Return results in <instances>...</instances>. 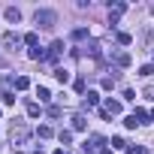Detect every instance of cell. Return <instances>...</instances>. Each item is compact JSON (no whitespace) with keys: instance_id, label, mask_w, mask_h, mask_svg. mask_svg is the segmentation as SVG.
I'll use <instances>...</instances> for the list:
<instances>
[{"instance_id":"obj_1","label":"cell","mask_w":154,"mask_h":154,"mask_svg":"<svg viewBox=\"0 0 154 154\" xmlns=\"http://www.w3.org/2000/svg\"><path fill=\"white\" fill-rule=\"evenodd\" d=\"M36 24H39V27H51V24H54V12H48V9L36 12Z\"/></svg>"},{"instance_id":"obj_2","label":"cell","mask_w":154,"mask_h":154,"mask_svg":"<svg viewBox=\"0 0 154 154\" xmlns=\"http://www.w3.org/2000/svg\"><path fill=\"white\" fill-rule=\"evenodd\" d=\"M103 112H106V115H121V103L109 97V100H106V106H103Z\"/></svg>"},{"instance_id":"obj_3","label":"cell","mask_w":154,"mask_h":154,"mask_svg":"<svg viewBox=\"0 0 154 154\" xmlns=\"http://www.w3.org/2000/svg\"><path fill=\"white\" fill-rule=\"evenodd\" d=\"M6 18H9L12 24H18V21H21V12H18L15 6H9V9H6Z\"/></svg>"},{"instance_id":"obj_4","label":"cell","mask_w":154,"mask_h":154,"mask_svg":"<svg viewBox=\"0 0 154 154\" xmlns=\"http://www.w3.org/2000/svg\"><path fill=\"white\" fill-rule=\"evenodd\" d=\"M54 79H57L60 85H66V82H69V72H66V69H54Z\"/></svg>"},{"instance_id":"obj_5","label":"cell","mask_w":154,"mask_h":154,"mask_svg":"<svg viewBox=\"0 0 154 154\" xmlns=\"http://www.w3.org/2000/svg\"><path fill=\"white\" fill-rule=\"evenodd\" d=\"M27 85H30V79H27V75H18V79H15V88H18V91H24Z\"/></svg>"},{"instance_id":"obj_6","label":"cell","mask_w":154,"mask_h":154,"mask_svg":"<svg viewBox=\"0 0 154 154\" xmlns=\"http://www.w3.org/2000/svg\"><path fill=\"white\" fill-rule=\"evenodd\" d=\"M24 42H27L30 48H36V45H39V36H36V33H27V36H24Z\"/></svg>"},{"instance_id":"obj_7","label":"cell","mask_w":154,"mask_h":154,"mask_svg":"<svg viewBox=\"0 0 154 154\" xmlns=\"http://www.w3.org/2000/svg\"><path fill=\"white\" fill-rule=\"evenodd\" d=\"M3 45H18V36L15 33H3Z\"/></svg>"},{"instance_id":"obj_8","label":"cell","mask_w":154,"mask_h":154,"mask_svg":"<svg viewBox=\"0 0 154 154\" xmlns=\"http://www.w3.org/2000/svg\"><path fill=\"white\" fill-rule=\"evenodd\" d=\"M51 133H54V130H51V127H36V136H39V139H48V136H51Z\"/></svg>"},{"instance_id":"obj_9","label":"cell","mask_w":154,"mask_h":154,"mask_svg":"<svg viewBox=\"0 0 154 154\" xmlns=\"http://www.w3.org/2000/svg\"><path fill=\"white\" fill-rule=\"evenodd\" d=\"M85 36H88V27H75L72 30V39H85Z\"/></svg>"},{"instance_id":"obj_10","label":"cell","mask_w":154,"mask_h":154,"mask_svg":"<svg viewBox=\"0 0 154 154\" xmlns=\"http://www.w3.org/2000/svg\"><path fill=\"white\" fill-rule=\"evenodd\" d=\"M30 57H33V60H42V57H45V51L36 45V48H30Z\"/></svg>"},{"instance_id":"obj_11","label":"cell","mask_w":154,"mask_h":154,"mask_svg":"<svg viewBox=\"0 0 154 154\" xmlns=\"http://www.w3.org/2000/svg\"><path fill=\"white\" fill-rule=\"evenodd\" d=\"M36 97L45 103V100H51V94H48V88H36Z\"/></svg>"},{"instance_id":"obj_12","label":"cell","mask_w":154,"mask_h":154,"mask_svg":"<svg viewBox=\"0 0 154 154\" xmlns=\"http://www.w3.org/2000/svg\"><path fill=\"white\" fill-rule=\"evenodd\" d=\"M100 103V94L97 91H88V106H97Z\"/></svg>"},{"instance_id":"obj_13","label":"cell","mask_w":154,"mask_h":154,"mask_svg":"<svg viewBox=\"0 0 154 154\" xmlns=\"http://www.w3.org/2000/svg\"><path fill=\"white\" fill-rule=\"evenodd\" d=\"M72 127H75V130H85V118L75 115V118H72Z\"/></svg>"},{"instance_id":"obj_14","label":"cell","mask_w":154,"mask_h":154,"mask_svg":"<svg viewBox=\"0 0 154 154\" xmlns=\"http://www.w3.org/2000/svg\"><path fill=\"white\" fill-rule=\"evenodd\" d=\"M118 42H121V45H130L133 36H130V33H118Z\"/></svg>"},{"instance_id":"obj_15","label":"cell","mask_w":154,"mask_h":154,"mask_svg":"<svg viewBox=\"0 0 154 154\" xmlns=\"http://www.w3.org/2000/svg\"><path fill=\"white\" fill-rule=\"evenodd\" d=\"M115 60H118V66H130V54H118Z\"/></svg>"},{"instance_id":"obj_16","label":"cell","mask_w":154,"mask_h":154,"mask_svg":"<svg viewBox=\"0 0 154 154\" xmlns=\"http://www.w3.org/2000/svg\"><path fill=\"white\" fill-rule=\"evenodd\" d=\"M27 115L36 118V115H39V106H36V103H27Z\"/></svg>"},{"instance_id":"obj_17","label":"cell","mask_w":154,"mask_h":154,"mask_svg":"<svg viewBox=\"0 0 154 154\" xmlns=\"http://www.w3.org/2000/svg\"><path fill=\"white\" fill-rule=\"evenodd\" d=\"M57 136H60V142H63V145H66V142H72V133H69V130H60Z\"/></svg>"},{"instance_id":"obj_18","label":"cell","mask_w":154,"mask_h":154,"mask_svg":"<svg viewBox=\"0 0 154 154\" xmlns=\"http://www.w3.org/2000/svg\"><path fill=\"white\" fill-rule=\"evenodd\" d=\"M127 154H148V151H145L142 145H130V148H127Z\"/></svg>"},{"instance_id":"obj_19","label":"cell","mask_w":154,"mask_h":154,"mask_svg":"<svg viewBox=\"0 0 154 154\" xmlns=\"http://www.w3.org/2000/svg\"><path fill=\"white\" fill-rule=\"evenodd\" d=\"M151 72H154V66H151V63H145V66L139 69V75H145V79H148V75H151Z\"/></svg>"},{"instance_id":"obj_20","label":"cell","mask_w":154,"mask_h":154,"mask_svg":"<svg viewBox=\"0 0 154 154\" xmlns=\"http://www.w3.org/2000/svg\"><path fill=\"white\" fill-rule=\"evenodd\" d=\"M109 145H112V148H124V145H127V142H124V139H121V136H115V139H112V142H109Z\"/></svg>"},{"instance_id":"obj_21","label":"cell","mask_w":154,"mask_h":154,"mask_svg":"<svg viewBox=\"0 0 154 154\" xmlns=\"http://www.w3.org/2000/svg\"><path fill=\"white\" fill-rule=\"evenodd\" d=\"M3 103H6V106H12V103H15V94H9V91H6V94H3Z\"/></svg>"},{"instance_id":"obj_22","label":"cell","mask_w":154,"mask_h":154,"mask_svg":"<svg viewBox=\"0 0 154 154\" xmlns=\"http://www.w3.org/2000/svg\"><path fill=\"white\" fill-rule=\"evenodd\" d=\"M54 154H66V151H54Z\"/></svg>"}]
</instances>
